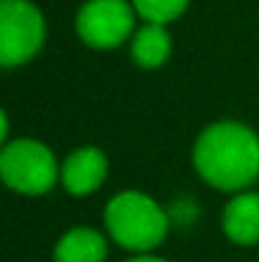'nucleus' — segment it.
<instances>
[{
  "label": "nucleus",
  "mask_w": 259,
  "mask_h": 262,
  "mask_svg": "<svg viewBox=\"0 0 259 262\" xmlns=\"http://www.w3.org/2000/svg\"><path fill=\"white\" fill-rule=\"evenodd\" d=\"M173 54V38L163 23H148L130 38V56L140 69H158Z\"/></svg>",
  "instance_id": "obj_8"
},
{
  "label": "nucleus",
  "mask_w": 259,
  "mask_h": 262,
  "mask_svg": "<svg viewBox=\"0 0 259 262\" xmlns=\"http://www.w3.org/2000/svg\"><path fill=\"white\" fill-rule=\"evenodd\" d=\"M104 227L109 239L130 252H153L171 229L168 211L143 191H120L104 209Z\"/></svg>",
  "instance_id": "obj_2"
},
{
  "label": "nucleus",
  "mask_w": 259,
  "mask_h": 262,
  "mask_svg": "<svg viewBox=\"0 0 259 262\" xmlns=\"http://www.w3.org/2000/svg\"><path fill=\"white\" fill-rule=\"evenodd\" d=\"M224 234L242 247H252L259 242V193L239 191L234 193L221 211Z\"/></svg>",
  "instance_id": "obj_7"
},
{
  "label": "nucleus",
  "mask_w": 259,
  "mask_h": 262,
  "mask_svg": "<svg viewBox=\"0 0 259 262\" xmlns=\"http://www.w3.org/2000/svg\"><path fill=\"white\" fill-rule=\"evenodd\" d=\"M191 0H132L137 15L148 23H163L168 26L175 18L185 13Z\"/></svg>",
  "instance_id": "obj_10"
},
{
  "label": "nucleus",
  "mask_w": 259,
  "mask_h": 262,
  "mask_svg": "<svg viewBox=\"0 0 259 262\" xmlns=\"http://www.w3.org/2000/svg\"><path fill=\"white\" fill-rule=\"evenodd\" d=\"M109 173V161L104 156V150L84 145L72 150L64 163H61V186L72 193V196H89L97 188H102V183L107 181Z\"/></svg>",
  "instance_id": "obj_6"
},
{
  "label": "nucleus",
  "mask_w": 259,
  "mask_h": 262,
  "mask_svg": "<svg viewBox=\"0 0 259 262\" xmlns=\"http://www.w3.org/2000/svg\"><path fill=\"white\" fill-rule=\"evenodd\" d=\"M193 168L216 191H247L259 178V135L237 120L208 125L193 145Z\"/></svg>",
  "instance_id": "obj_1"
},
{
  "label": "nucleus",
  "mask_w": 259,
  "mask_h": 262,
  "mask_svg": "<svg viewBox=\"0 0 259 262\" xmlns=\"http://www.w3.org/2000/svg\"><path fill=\"white\" fill-rule=\"evenodd\" d=\"M0 176L15 193L43 196L61 181V166L49 145L18 138L8 140L0 150Z\"/></svg>",
  "instance_id": "obj_3"
},
{
  "label": "nucleus",
  "mask_w": 259,
  "mask_h": 262,
  "mask_svg": "<svg viewBox=\"0 0 259 262\" xmlns=\"http://www.w3.org/2000/svg\"><path fill=\"white\" fill-rule=\"evenodd\" d=\"M107 237L91 227H74L59 237L54 247V262H104Z\"/></svg>",
  "instance_id": "obj_9"
},
{
  "label": "nucleus",
  "mask_w": 259,
  "mask_h": 262,
  "mask_svg": "<svg viewBox=\"0 0 259 262\" xmlns=\"http://www.w3.org/2000/svg\"><path fill=\"white\" fill-rule=\"evenodd\" d=\"M43 41L46 20L31 0H0V64L5 69L36 59Z\"/></svg>",
  "instance_id": "obj_4"
},
{
  "label": "nucleus",
  "mask_w": 259,
  "mask_h": 262,
  "mask_svg": "<svg viewBox=\"0 0 259 262\" xmlns=\"http://www.w3.org/2000/svg\"><path fill=\"white\" fill-rule=\"evenodd\" d=\"M137 10L132 0H86L77 10V36L91 49H117L135 36Z\"/></svg>",
  "instance_id": "obj_5"
},
{
  "label": "nucleus",
  "mask_w": 259,
  "mask_h": 262,
  "mask_svg": "<svg viewBox=\"0 0 259 262\" xmlns=\"http://www.w3.org/2000/svg\"><path fill=\"white\" fill-rule=\"evenodd\" d=\"M125 262H168V260H163V257H158L153 252H137V255H132L130 260H125Z\"/></svg>",
  "instance_id": "obj_11"
}]
</instances>
